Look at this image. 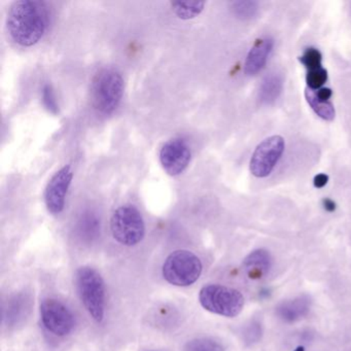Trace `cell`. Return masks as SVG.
Listing matches in <instances>:
<instances>
[{"instance_id":"6da1fadb","label":"cell","mask_w":351,"mask_h":351,"mask_svg":"<svg viewBox=\"0 0 351 351\" xmlns=\"http://www.w3.org/2000/svg\"><path fill=\"white\" fill-rule=\"evenodd\" d=\"M49 20L46 3L36 0H20L10 8L7 17L8 32L16 44L32 47L46 34Z\"/></svg>"},{"instance_id":"7a4b0ae2","label":"cell","mask_w":351,"mask_h":351,"mask_svg":"<svg viewBox=\"0 0 351 351\" xmlns=\"http://www.w3.org/2000/svg\"><path fill=\"white\" fill-rule=\"evenodd\" d=\"M124 80L116 69H102L91 83V102L100 114H110L119 108L124 95Z\"/></svg>"},{"instance_id":"3957f363","label":"cell","mask_w":351,"mask_h":351,"mask_svg":"<svg viewBox=\"0 0 351 351\" xmlns=\"http://www.w3.org/2000/svg\"><path fill=\"white\" fill-rule=\"evenodd\" d=\"M77 289L90 315L101 322L106 309V287L101 275L91 267H82L77 272Z\"/></svg>"},{"instance_id":"277c9868","label":"cell","mask_w":351,"mask_h":351,"mask_svg":"<svg viewBox=\"0 0 351 351\" xmlns=\"http://www.w3.org/2000/svg\"><path fill=\"white\" fill-rule=\"evenodd\" d=\"M199 302L207 311L226 317H235L244 306V298L239 291L219 285L202 287L199 293Z\"/></svg>"},{"instance_id":"5b68a950","label":"cell","mask_w":351,"mask_h":351,"mask_svg":"<svg viewBox=\"0 0 351 351\" xmlns=\"http://www.w3.org/2000/svg\"><path fill=\"white\" fill-rule=\"evenodd\" d=\"M164 278L176 287H189L198 280L202 273L200 258L189 250H176L163 265Z\"/></svg>"},{"instance_id":"8992f818","label":"cell","mask_w":351,"mask_h":351,"mask_svg":"<svg viewBox=\"0 0 351 351\" xmlns=\"http://www.w3.org/2000/svg\"><path fill=\"white\" fill-rule=\"evenodd\" d=\"M112 236L126 246L138 244L145 237V225L141 213L131 205L119 207L110 219Z\"/></svg>"},{"instance_id":"52a82bcc","label":"cell","mask_w":351,"mask_h":351,"mask_svg":"<svg viewBox=\"0 0 351 351\" xmlns=\"http://www.w3.org/2000/svg\"><path fill=\"white\" fill-rule=\"evenodd\" d=\"M285 149V141L279 135L264 139L254 149L250 159V173L256 178H265L272 173Z\"/></svg>"},{"instance_id":"ba28073f","label":"cell","mask_w":351,"mask_h":351,"mask_svg":"<svg viewBox=\"0 0 351 351\" xmlns=\"http://www.w3.org/2000/svg\"><path fill=\"white\" fill-rule=\"evenodd\" d=\"M43 324L56 336H66L75 326V317L66 305L56 299H45L40 303Z\"/></svg>"},{"instance_id":"9c48e42d","label":"cell","mask_w":351,"mask_h":351,"mask_svg":"<svg viewBox=\"0 0 351 351\" xmlns=\"http://www.w3.org/2000/svg\"><path fill=\"white\" fill-rule=\"evenodd\" d=\"M192 158L190 147L182 138L170 139L160 149L162 167L170 176H178L188 168Z\"/></svg>"},{"instance_id":"30bf717a","label":"cell","mask_w":351,"mask_h":351,"mask_svg":"<svg viewBox=\"0 0 351 351\" xmlns=\"http://www.w3.org/2000/svg\"><path fill=\"white\" fill-rule=\"evenodd\" d=\"M73 178V171L71 165H65L51 178L45 191V203L49 213L54 215L62 213Z\"/></svg>"},{"instance_id":"8fae6325","label":"cell","mask_w":351,"mask_h":351,"mask_svg":"<svg viewBox=\"0 0 351 351\" xmlns=\"http://www.w3.org/2000/svg\"><path fill=\"white\" fill-rule=\"evenodd\" d=\"M273 48L274 42L271 38H263L256 42L246 56L244 73L247 75H256L261 73L266 66Z\"/></svg>"},{"instance_id":"7c38bea8","label":"cell","mask_w":351,"mask_h":351,"mask_svg":"<svg viewBox=\"0 0 351 351\" xmlns=\"http://www.w3.org/2000/svg\"><path fill=\"white\" fill-rule=\"evenodd\" d=\"M272 266L270 254L265 250H258L246 256L243 268L250 278L258 279L267 274Z\"/></svg>"},{"instance_id":"4fadbf2b","label":"cell","mask_w":351,"mask_h":351,"mask_svg":"<svg viewBox=\"0 0 351 351\" xmlns=\"http://www.w3.org/2000/svg\"><path fill=\"white\" fill-rule=\"evenodd\" d=\"M310 310V300L306 295L283 302L277 307L276 313L285 322H295L305 316Z\"/></svg>"},{"instance_id":"5bb4252c","label":"cell","mask_w":351,"mask_h":351,"mask_svg":"<svg viewBox=\"0 0 351 351\" xmlns=\"http://www.w3.org/2000/svg\"><path fill=\"white\" fill-rule=\"evenodd\" d=\"M283 79L279 73H273L265 77L258 90L261 104L270 106L274 104L282 93Z\"/></svg>"},{"instance_id":"9a60e30c","label":"cell","mask_w":351,"mask_h":351,"mask_svg":"<svg viewBox=\"0 0 351 351\" xmlns=\"http://www.w3.org/2000/svg\"><path fill=\"white\" fill-rule=\"evenodd\" d=\"M305 98L310 108H312V110H313L319 118H322V120L324 121H328V122L334 120L336 112H335L334 104H332L330 100L328 101V100L320 99V98L316 95L315 92L307 89V88H306L305 90Z\"/></svg>"},{"instance_id":"2e32d148","label":"cell","mask_w":351,"mask_h":351,"mask_svg":"<svg viewBox=\"0 0 351 351\" xmlns=\"http://www.w3.org/2000/svg\"><path fill=\"white\" fill-rule=\"evenodd\" d=\"M172 11L182 20H191L198 17L203 10L205 3L201 1H171L170 3Z\"/></svg>"},{"instance_id":"e0dca14e","label":"cell","mask_w":351,"mask_h":351,"mask_svg":"<svg viewBox=\"0 0 351 351\" xmlns=\"http://www.w3.org/2000/svg\"><path fill=\"white\" fill-rule=\"evenodd\" d=\"M328 71L322 66L308 71L306 75L307 89L313 90V91L322 89L328 81Z\"/></svg>"},{"instance_id":"ac0fdd59","label":"cell","mask_w":351,"mask_h":351,"mask_svg":"<svg viewBox=\"0 0 351 351\" xmlns=\"http://www.w3.org/2000/svg\"><path fill=\"white\" fill-rule=\"evenodd\" d=\"M184 351H223V347L213 339L200 338L190 341Z\"/></svg>"},{"instance_id":"d6986e66","label":"cell","mask_w":351,"mask_h":351,"mask_svg":"<svg viewBox=\"0 0 351 351\" xmlns=\"http://www.w3.org/2000/svg\"><path fill=\"white\" fill-rule=\"evenodd\" d=\"M233 11L240 19L250 20L258 15V5L254 1H239L233 3Z\"/></svg>"},{"instance_id":"ffe728a7","label":"cell","mask_w":351,"mask_h":351,"mask_svg":"<svg viewBox=\"0 0 351 351\" xmlns=\"http://www.w3.org/2000/svg\"><path fill=\"white\" fill-rule=\"evenodd\" d=\"M300 62L305 66L307 71L318 69V67L322 66V54L317 49H306L302 56L300 57Z\"/></svg>"},{"instance_id":"44dd1931","label":"cell","mask_w":351,"mask_h":351,"mask_svg":"<svg viewBox=\"0 0 351 351\" xmlns=\"http://www.w3.org/2000/svg\"><path fill=\"white\" fill-rule=\"evenodd\" d=\"M99 229V223L96 217H86L81 226V233L83 234L82 236H84L86 239L92 240L98 235Z\"/></svg>"},{"instance_id":"7402d4cb","label":"cell","mask_w":351,"mask_h":351,"mask_svg":"<svg viewBox=\"0 0 351 351\" xmlns=\"http://www.w3.org/2000/svg\"><path fill=\"white\" fill-rule=\"evenodd\" d=\"M43 101H44L46 108L50 110L53 114L57 112V104L56 100H55L54 93H53L52 88L51 86L46 85L44 87V91H43Z\"/></svg>"},{"instance_id":"603a6c76","label":"cell","mask_w":351,"mask_h":351,"mask_svg":"<svg viewBox=\"0 0 351 351\" xmlns=\"http://www.w3.org/2000/svg\"><path fill=\"white\" fill-rule=\"evenodd\" d=\"M326 182H328V176H324V174H319V176H316L315 186H317V188H322L324 184H326Z\"/></svg>"},{"instance_id":"cb8c5ba5","label":"cell","mask_w":351,"mask_h":351,"mask_svg":"<svg viewBox=\"0 0 351 351\" xmlns=\"http://www.w3.org/2000/svg\"><path fill=\"white\" fill-rule=\"evenodd\" d=\"M324 207L328 209V211H332L335 209V204L332 201L326 200L324 201Z\"/></svg>"},{"instance_id":"d4e9b609","label":"cell","mask_w":351,"mask_h":351,"mask_svg":"<svg viewBox=\"0 0 351 351\" xmlns=\"http://www.w3.org/2000/svg\"><path fill=\"white\" fill-rule=\"evenodd\" d=\"M295 351H304V347H298Z\"/></svg>"}]
</instances>
